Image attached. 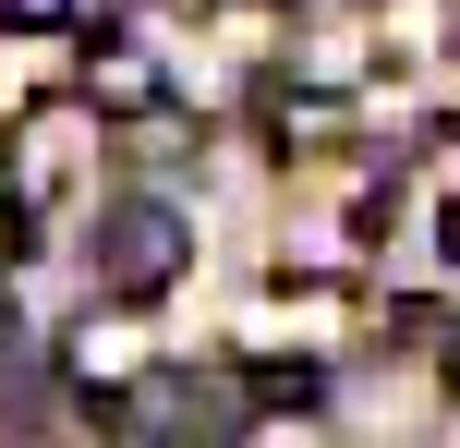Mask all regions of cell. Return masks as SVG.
I'll return each mask as SVG.
<instances>
[{
	"instance_id": "cell-8",
	"label": "cell",
	"mask_w": 460,
	"mask_h": 448,
	"mask_svg": "<svg viewBox=\"0 0 460 448\" xmlns=\"http://www.w3.org/2000/svg\"><path fill=\"white\" fill-rule=\"evenodd\" d=\"M0 24H24V37H61V24H73V0H0Z\"/></svg>"
},
{
	"instance_id": "cell-2",
	"label": "cell",
	"mask_w": 460,
	"mask_h": 448,
	"mask_svg": "<svg viewBox=\"0 0 460 448\" xmlns=\"http://www.w3.org/2000/svg\"><path fill=\"white\" fill-rule=\"evenodd\" d=\"M85 110H97V97H61V110H24V194H49V182H73V170H85V158H73V145H85Z\"/></svg>"
},
{
	"instance_id": "cell-6",
	"label": "cell",
	"mask_w": 460,
	"mask_h": 448,
	"mask_svg": "<svg viewBox=\"0 0 460 448\" xmlns=\"http://www.w3.org/2000/svg\"><path fill=\"white\" fill-rule=\"evenodd\" d=\"M279 145H327V134H340V97H279Z\"/></svg>"
},
{
	"instance_id": "cell-5",
	"label": "cell",
	"mask_w": 460,
	"mask_h": 448,
	"mask_svg": "<svg viewBox=\"0 0 460 448\" xmlns=\"http://www.w3.org/2000/svg\"><path fill=\"white\" fill-rule=\"evenodd\" d=\"M73 376H85V388H121V376H134V339H121V328H85V339H73Z\"/></svg>"
},
{
	"instance_id": "cell-7",
	"label": "cell",
	"mask_w": 460,
	"mask_h": 448,
	"mask_svg": "<svg viewBox=\"0 0 460 448\" xmlns=\"http://www.w3.org/2000/svg\"><path fill=\"white\" fill-rule=\"evenodd\" d=\"M24 255H37V206H24V194H0V279H13Z\"/></svg>"
},
{
	"instance_id": "cell-3",
	"label": "cell",
	"mask_w": 460,
	"mask_h": 448,
	"mask_svg": "<svg viewBox=\"0 0 460 448\" xmlns=\"http://www.w3.org/2000/svg\"><path fill=\"white\" fill-rule=\"evenodd\" d=\"M85 97H97V110H158V61H134V48H97V61H85Z\"/></svg>"
},
{
	"instance_id": "cell-9",
	"label": "cell",
	"mask_w": 460,
	"mask_h": 448,
	"mask_svg": "<svg viewBox=\"0 0 460 448\" xmlns=\"http://www.w3.org/2000/svg\"><path fill=\"white\" fill-rule=\"evenodd\" d=\"M437 364H448V388H460V328H448V339H437Z\"/></svg>"
},
{
	"instance_id": "cell-4",
	"label": "cell",
	"mask_w": 460,
	"mask_h": 448,
	"mask_svg": "<svg viewBox=\"0 0 460 448\" xmlns=\"http://www.w3.org/2000/svg\"><path fill=\"white\" fill-rule=\"evenodd\" d=\"M315 400H327L315 364H254V376H243V412H315Z\"/></svg>"
},
{
	"instance_id": "cell-1",
	"label": "cell",
	"mask_w": 460,
	"mask_h": 448,
	"mask_svg": "<svg viewBox=\"0 0 460 448\" xmlns=\"http://www.w3.org/2000/svg\"><path fill=\"white\" fill-rule=\"evenodd\" d=\"M182 255H194V242H182V218H170V206H146V194L97 218V279H110L121 303H158V291L182 279Z\"/></svg>"
}]
</instances>
